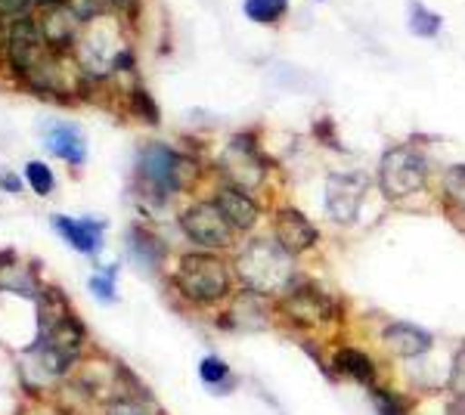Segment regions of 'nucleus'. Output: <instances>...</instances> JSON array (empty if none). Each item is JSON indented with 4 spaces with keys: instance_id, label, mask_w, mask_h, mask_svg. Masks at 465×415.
<instances>
[{
    "instance_id": "473e14b6",
    "label": "nucleus",
    "mask_w": 465,
    "mask_h": 415,
    "mask_svg": "<svg viewBox=\"0 0 465 415\" xmlns=\"http://www.w3.org/2000/svg\"><path fill=\"white\" fill-rule=\"evenodd\" d=\"M10 267H16V254L0 252V273H4V270H10Z\"/></svg>"
},
{
    "instance_id": "cd10ccee",
    "label": "nucleus",
    "mask_w": 465,
    "mask_h": 415,
    "mask_svg": "<svg viewBox=\"0 0 465 415\" xmlns=\"http://www.w3.org/2000/svg\"><path fill=\"white\" fill-rule=\"evenodd\" d=\"M103 415H155V412L149 410V403H143V400L118 397V400H109Z\"/></svg>"
},
{
    "instance_id": "393cba45",
    "label": "nucleus",
    "mask_w": 465,
    "mask_h": 415,
    "mask_svg": "<svg viewBox=\"0 0 465 415\" xmlns=\"http://www.w3.org/2000/svg\"><path fill=\"white\" fill-rule=\"evenodd\" d=\"M447 390H450V397H456V400H462V403H465V341L456 347L453 360H450Z\"/></svg>"
},
{
    "instance_id": "f8f14e48",
    "label": "nucleus",
    "mask_w": 465,
    "mask_h": 415,
    "mask_svg": "<svg viewBox=\"0 0 465 415\" xmlns=\"http://www.w3.org/2000/svg\"><path fill=\"white\" fill-rule=\"evenodd\" d=\"M273 239L280 242L292 258H302V254L313 252L320 242V230L311 223V217L298 208H280L273 214Z\"/></svg>"
},
{
    "instance_id": "f257e3e1",
    "label": "nucleus",
    "mask_w": 465,
    "mask_h": 415,
    "mask_svg": "<svg viewBox=\"0 0 465 415\" xmlns=\"http://www.w3.org/2000/svg\"><path fill=\"white\" fill-rule=\"evenodd\" d=\"M232 273L239 276L242 289L261 291L273 301L282 298V294L302 279L298 276L295 258H292L273 236L249 239V242L239 248L236 261H232Z\"/></svg>"
},
{
    "instance_id": "c756f323",
    "label": "nucleus",
    "mask_w": 465,
    "mask_h": 415,
    "mask_svg": "<svg viewBox=\"0 0 465 415\" xmlns=\"http://www.w3.org/2000/svg\"><path fill=\"white\" fill-rule=\"evenodd\" d=\"M112 69H115V72H131L134 69V53L131 50H118L115 56H112Z\"/></svg>"
},
{
    "instance_id": "7ed1b4c3",
    "label": "nucleus",
    "mask_w": 465,
    "mask_h": 415,
    "mask_svg": "<svg viewBox=\"0 0 465 415\" xmlns=\"http://www.w3.org/2000/svg\"><path fill=\"white\" fill-rule=\"evenodd\" d=\"M276 316L295 331H322L344 320V307L335 294L298 279L282 298H276Z\"/></svg>"
},
{
    "instance_id": "4be33fe9",
    "label": "nucleus",
    "mask_w": 465,
    "mask_h": 415,
    "mask_svg": "<svg viewBox=\"0 0 465 415\" xmlns=\"http://www.w3.org/2000/svg\"><path fill=\"white\" fill-rule=\"evenodd\" d=\"M289 13V0H245V16L252 22H280Z\"/></svg>"
},
{
    "instance_id": "b1692460",
    "label": "nucleus",
    "mask_w": 465,
    "mask_h": 415,
    "mask_svg": "<svg viewBox=\"0 0 465 415\" xmlns=\"http://www.w3.org/2000/svg\"><path fill=\"white\" fill-rule=\"evenodd\" d=\"M127 103H131V112L146 124H159V105H155L153 94L146 87H134L127 94Z\"/></svg>"
},
{
    "instance_id": "423d86ee",
    "label": "nucleus",
    "mask_w": 465,
    "mask_h": 415,
    "mask_svg": "<svg viewBox=\"0 0 465 415\" xmlns=\"http://www.w3.org/2000/svg\"><path fill=\"white\" fill-rule=\"evenodd\" d=\"M217 168H221L223 183H232L245 193H254L264 186L267 180V158L261 153V146L254 143L249 133H236L227 146H223L221 158H217Z\"/></svg>"
},
{
    "instance_id": "20e7f679",
    "label": "nucleus",
    "mask_w": 465,
    "mask_h": 415,
    "mask_svg": "<svg viewBox=\"0 0 465 415\" xmlns=\"http://www.w3.org/2000/svg\"><path fill=\"white\" fill-rule=\"evenodd\" d=\"M196 173V164L168 143H149V146L137 158V180L146 199L168 202L177 193L186 190L190 177Z\"/></svg>"
},
{
    "instance_id": "f704fd0d",
    "label": "nucleus",
    "mask_w": 465,
    "mask_h": 415,
    "mask_svg": "<svg viewBox=\"0 0 465 415\" xmlns=\"http://www.w3.org/2000/svg\"><path fill=\"white\" fill-rule=\"evenodd\" d=\"M6 47V32H4V19H0V50Z\"/></svg>"
},
{
    "instance_id": "2eb2a0df",
    "label": "nucleus",
    "mask_w": 465,
    "mask_h": 415,
    "mask_svg": "<svg viewBox=\"0 0 465 415\" xmlns=\"http://www.w3.org/2000/svg\"><path fill=\"white\" fill-rule=\"evenodd\" d=\"M78 22L81 19L69 10V4L50 6V10H44V16L37 19V25H41V35H44V41H47L50 53L63 56V53L72 50L74 32H78Z\"/></svg>"
},
{
    "instance_id": "c85d7f7f",
    "label": "nucleus",
    "mask_w": 465,
    "mask_h": 415,
    "mask_svg": "<svg viewBox=\"0 0 465 415\" xmlns=\"http://www.w3.org/2000/svg\"><path fill=\"white\" fill-rule=\"evenodd\" d=\"M32 6L35 0H0V19H10V22L25 19L32 16Z\"/></svg>"
},
{
    "instance_id": "a211bd4d",
    "label": "nucleus",
    "mask_w": 465,
    "mask_h": 415,
    "mask_svg": "<svg viewBox=\"0 0 465 415\" xmlns=\"http://www.w3.org/2000/svg\"><path fill=\"white\" fill-rule=\"evenodd\" d=\"M372 400V410L376 415H416V400L410 394H403L401 388L391 384H376L372 390H366Z\"/></svg>"
},
{
    "instance_id": "a878e982",
    "label": "nucleus",
    "mask_w": 465,
    "mask_h": 415,
    "mask_svg": "<svg viewBox=\"0 0 465 415\" xmlns=\"http://www.w3.org/2000/svg\"><path fill=\"white\" fill-rule=\"evenodd\" d=\"M25 180H28V186H32L37 195H50V193H54V186H56L54 171H50L44 162H28L25 164Z\"/></svg>"
},
{
    "instance_id": "72a5a7b5",
    "label": "nucleus",
    "mask_w": 465,
    "mask_h": 415,
    "mask_svg": "<svg viewBox=\"0 0 465 415\" xmlns=\"http://www.w3.org/2000/svg\"><path fill=\"white\" fill-rule=\"evenodd\" d=\"M37 6H44V10H50V6H63L65 0H35Z\"/></svg>"
},
{
    "instance_id": "39448f33",
    "label": "nucleus",
    "mask_w": 465,
    "mask_h": 415,
    "mask_svg": "<svg viewBox=\"0 0 465 415\" xmlns=\"http://www.w3.org/2000/svg\"><path fill=\"white\" fill-rule=\"evenodd\" d=\"M431 164L429 155L416 146H391L379 158V190L388 202H403L429 186Z\"/></svg>"
},
{
    "instance_id": "aec40b11",
    "label": "nucleus",
    "mask_w": 465,
    "mask_h": 415,
    "mask_svg": "<svg viewBox=\"0 0 465 415\" xmlns=\"http://www.w3.org/2000/svg\"><path fill=\"white\" fill-rule=\"evenodd\" d=\"M131 252L137 254V261L143 263V267H149V270L159 267L162 258H164V245L159 242V239L149 236V232H143V230L131 232Z\"/></svg>"
},
{
    "instance_id": "0eeeda50",
    "label": "nucleus",
    "mask_w": 465,
    "mask_h": 415,
    "mask_svg": "<svg viewBox=\"0 0 465 415\" xmlns=\"http://www.w3.org/2000/svg\"><path fill=\"white\" fill-rule=\"evenodd\" d=\"M180 230L193 245H199L202 252H227L236 245V230L227 223V217L221 214V208L212 199L193 202L180 211Z\"/></svg>"
},
{
    "instance_id": "2f4dec72",
    "label": "nucleus",
    "mask_w": 465,
    "mask_h": 415,
    "mask_svg": "<svg viewBox=\"0 0 465 415\" xmlns=\"http://www.w3.org/2000/svg\"><path fill=\"white\" fill-rule=\"evenodd\" d=\"M109 6H115L118 13H131L137 10V0H109Z\"/></svg>"
},
{
    "instance_id": "5701e85b",
    "label": "nucleus",
    "mask_w": 465,
    "mask_h": 415,
    "mask_svg": "<svg viewBox=\"0 0 465 415\" xmlns=\"http://www.w3.org/2000/svg\"><path fill=\"white\" fill-rule=\"evenodd\" d=\"M440 186H444V199L453 208L465 211V164H453V168L444 171L440 177Z\"/></svg>"
},
{
    "instance_id": "6ab92c4d",
    "label": "nucleus",
    "mask_w": 465,
    "mask_h": 415,
    "mask_svg": "<svg viewBox=\"0 0 465 415\" xmlns=\"http://www.w3.org/2000/svg\"><path fill=\"white\" fill-rule=\"evenodd\" d=\"M199 379L205 381L208 388H217L214 394H230V388H236V379H232L227 360L217 357V353H212V357H205L199 363Z\"/></svg>"
},
{
    "instance_id": "dca6fc26",
    "label": "nucleus",
    "mask_w": 465,
    "mask_h": 415,
    "mask_svg": "<svg viewBox=\"0 0 465 415\" xmlns=\"http://www.w3.org/2000/svg\"><path fill=\"white\" fill-rule=\"evenodd\" d=\"M54 230L74 248V252H81V254H100V248H103V230H106V223H103V221H90V217L78 221V217L54 214Z\"/></svg>"
},
{
    "instance_id": "9d476101",
    "label": "nucleus",
    "mask_w": 465,
    "mask_h": 415,
    "mask_svg": "<svg viewBox=\"0 0 465 415\" xmlns=\"http://www.w3.org/2000/svg\"><path fill=\"white\" fill-rule=\"evenodd\" d=\"M273 316H276L273 298L252 289H239L230 294L221 326L232 331H264L273 326Z\"/></svg>"
},
{
    "instance_id": "9b49d317",
    "label": "nucleus",
    "mask_w": 465,
    "mask_h": 415,
    "mask_svg": "<svg viewBox=\"0 0 465 415\" xmlns=\"http://www.w3.org/2000/svg\"><path fill=\"white\" fill-rule=\"evenodd\" d=\"M379 344L388 357L394 360H425L429 353L434 351V335L429 329L416 326V322H403V320H394V322H385L379 331Z\"/></svg>"
},
{
    "instance_id": "bb28decb",
    "label": "nucleus",
    "mask_w": 465,
    "mask_h": 415,
    "mask_svg": "<svg viewBox=\"0 0 465 415\" xmlns=\"http://www.w3.org/2000/svg\"><path fill=\"white\" fill-rule=\"evenodd\" d=\"M115 276H118V267H106L103 273H94L90 276V291L103 301V304H112L115 301Z\"/></svg>"
},
{
    "instance_id": "1a4fd4ad",
    "label": "nucleus",
    "mask_w": 465,
    "mask_h": 415,
    "mask_svg": "<svg viewBox=\"0 0 465 415\" xmlns=\"http://www.w3.org/2000/svg\"><path fill=\"white\" fill-rule=\"evenodd\" d=\"M370 193V177L363 171H332L326 177V214L332 223L351 226Z\"/></svg>"
},
{
    "instance_id": "f03ea898",
    "label": "nucleus",
    "mask_w": 465,
    "mask_h": 415,
    "mask_svg": "<svg viewBox=\"0 0 465 415\" xmlns=\"http://www.w3.org/2000/svg\"><path fill=\"white\" fill-rule=\"evenodd\" d=\"M174 289L196 307H214L230 301L232 294V270L230 263L214 252H190L177 261Z\"/></svg>"
},
{
    "instance_id": "4468645a",
    "label": "nucleus",
    "mask_w": 465,
    "mask_h": 415,
    "mask_svg": "<svg viewBox=\"0 0 465 415\" xmlns=\"http://www.w3.org/2000/svg\"><path fill=\"white\" fill-rule=\"evenodd\" d=\"M212 202L221 208V214L227 217V223L236 232H252L261 221V205L254 202V195L239 190V186H232V183H223V180L214 186Z\"/></svg>"
},
{
    "instance_id": "7c9ffc66",
    "label": "nucleus",
    "mask_w": 465,
    "mask_h": 415,
    "mask_svg": "<svg viewBox=\"0 0 465 415\" xmlns=\"http://www.w3.org/2000/svg\"><path fill=\"white\" fill-rule=\"evenodd\" d=\"M0 186H4L6 193H19L22 190V180L16 173H0Z\"/></svg>"
},
{
    "instance_id": "ddd939ff",
    "label": "nucleus",
    "mask_w": 465,
    "mask_h": 415,
    "mask_svg": "<svg viewBox=\"0 0 465 415\" xmlns=\"http://www.w3.org/2000/svg\"><path fill=\"white\" fill-rule=\"evenodd\" d=\"M329 366H332L335 379H348L360 384L363 390H372L379 381V363L370 351L354 344H335L332 353H329Z\"/></svg>"
},
{
    "instance_id": "f3484780",
    "label": "nucleus",
    "mask_w": 465,
    "mask_h": 415,
    "mask_svg": "<svg viewBox=\"0 0 465 415\" xmlns=\"http://www.w3.org/2000/svg\"><path fill=\"white\" fill-rule=\"evenodd\" d=\"M47 149L56 158H63V162L74 164V168H81L87 158V143H84V133H81L78 124L63 122V124L47 127Z\"/></svg>"
},
{
    "instance_id": "412c9836",
    "label": "nucleus",
    "mask_w": 465,
    "mask_h": 415,
    "mask_svg": "<svg viewBox=\"0 0 465 415\" xmlns=\"http://www.w3.org/2000/svg\"><path fill=\"white\" fill-rule=\"evenodd\" d=\"M410 32L419 37H434L440 32V16L419 4V0H410Z\"/></svg>"
},
{
    "instance_id": "6e6552de",
    "label": "nucleus",
    "mask_w": 465,
    "mask_h": 415,
    "mask_svg": "<svg viewBox=\"0 0 465 415\" xmlns=\"http://www.w3.org/2000/svg\"><path fill=\"white\" fill-rule=\"evenodd\" d=\"M4 53H6V65L13 69V74H19L22 81L32 78V72L50 56V47H47V41H44L37 19L25 16V19L10 22Z\"/></svg>"
}]
</instances>
